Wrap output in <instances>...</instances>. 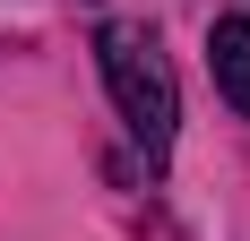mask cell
<instances>
[{
  "label": "cell",
  "instance_id": "2",
  "mask_svg": "<svg viewBox=\"0 0 250 241\" xmlns=\"http://www.w3.org/2000/svg\"><path fill=\"white\" fill-rule=\"evenodd\" d=\"M207 69H216L225 103L250 120V18H216V35H207Z\"/></svg>",
  "mask_w": 250,
  "mask_h": 241
},
{
  "label": "cell",
  "instance_id": "1",
  "mask_svg": "<svg viewBox=\"0 0 250 241\" xmlns=\"http://www.w3.org/2000/svg\"><path fill=\"white\" fill-rule=\"evenodd\" d=\"M95 60H104V86H112V103H121L129 138L147 146V155H164V146H173V120H181V95H173V69H164L155 35L147 26H104Z\"/></svg>",
  "mask_w": 250,
  "mask_h": 241
}]
</instances>
